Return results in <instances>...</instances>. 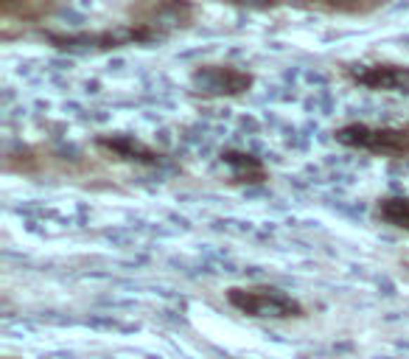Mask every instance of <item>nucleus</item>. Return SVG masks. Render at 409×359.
<instances>
[{
  "label": "nucleus",
  "mask_w": 409,
  "mask_h": 359,
  "mask_svg": "<svg viewBox=\"0 0 409 359\" xmlns=\"http://www.w3.org/2000/svg\"><path fill=\"white\" fill-rule=\"evenodd\" d=\"M356 79L362 84H368V87H376V90H396V87H401V84L409 81V70L379 65V67H368V70L356 73Z\"/></svg>",
  "instance_id": "nucleus-3"
},
{
  "label": "nucleus",
  "mask_w": 409,
  "mask_h": 359,
  "mask_svg": "<svg viewBox=\"0 0 409 359\" xmlns=\"http://www.w3.org/2000/svg\"><path fill=\"white\" fill-rule=\"evenodd\" d=\"M230 303L252 318H294L300 306L278 289H230Z\"/></svg>",
  "instance_id": "nucleus-1"
},
{
  "label": "nucleus",
  "mask_w": 409,
  "mask_h": 359,
  "mask_svg": "<svg viewBox=\"0 0 409 359\" xmlns=\"http://www.w3.org/2000/svg\"><path fill=\"white\" fill-rule=\"evenodd\" d=\"M342 143L356 146V149H370V152H404L407 149V135L396 129H373V126H345L337 135Z\"/></svg>",
  "instance_id": "nucleus-2"
},
{
  "label": "nucleus",
  "mask_w": 409,
  "mask_h": 359,
  "mask_svg": "<svg viewBox=\"0 0 409 359\" xmlns=\"http://www.w3.org/2000/svg\"><path fill=\"white\" fill-rule=\"evenodd\" d=\"M224 163H230V166L235 169V177H238V180L249 177V171H252L255 177H261V174H264V171H261V163H258V160H252L249 155H235V152H227V155H224Z\"/></svg>",
  "instance_id": "nucleus-6"
},
{
  "label": "nucleus",
  "mask_w": 409,
  "mask_h": 359,
  "mask_svg": "<svg viewBox=\"0 0 409 359\" xmlns=\"http://www.w3.org/2000/svg\"><path fill=\"white\" fill-rule=\"evenodd\" d=\"M379 216L384 219V222H390V225H396V228H404L409 230V200H384L382 205H379Z\"/></svg>",
  "instance_id": "nucleus-4"
},
{
  "label": "nucleus",
  "mask_w": 409,
  "mask_h": 359,
  "mask_svg": "<svg viewBox=\"0 0 409 359\" xmlns=\"http://www.w3.org/2000/svg\"><path fill=\"white\" fill-rule=\"evenodd\" d=\"M101 143L110 146L112 152H118L121 157H129V160H155V152L135 143L132 138H115V141H101Z\"/></svg>",
  "instance_id": "nucleus-5"
}]
</instances>
